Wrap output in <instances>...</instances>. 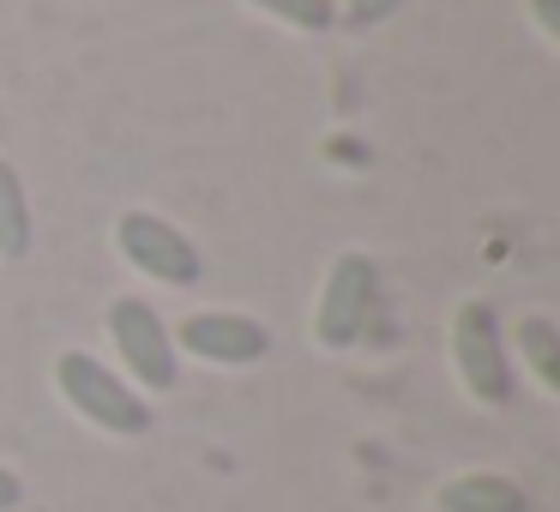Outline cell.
<instances>
[{"mask_svg": "<svg viewBox=\"0 0 560 512\" xmlns=\"http://www.w3.org/2000/svg\"><path fill=\"white\" fill-rule=\"evenodd\" d=\"M404 0H350V7H343V25H355V31H368V25H380V19H392L398 13Z\"/></svg>", "mask_w": 560, "mask_h": 512, "instance_id": "cell-11", "label": "cell"}, {"mask_svg": "<svg viewBox=\"0 0 560 512\" xmlns=\"http://www.w3.org/2000/svg\"><path fill=\"white\" fill-rule=\"evenodd\" d=\"M55 386H61V398L73 404L79 416H85L91 428H103V434H151V404L139 386H127L115 368H103L97 356L85 350H67L61 362H55Z\"/></svg>", "mask_w": 560, "mask_h": 512, "instance_id": "cell-1", "label": "cell"}, {"mask_svg": "<svg viewBox=\"0 0 560 512\" xmlns=\"http://www.w3.org/2000/svg\"><path fill=\"white\" fill-rule=\"evenodd\" d=\"M536 7V25L548 31V37H560V0H530Z\"/></svg>", "mask_w": 560, "mask_h": 512, "instance_id": "cell-13", "label": "cell"}, {"mask_svg": "<svg viewBox=\"0 0 560 512\" xmlns=\"http://www.w3.org/2000/svg\"><path fill=\"white\" fill-rule=\"evenodd\" d=\"M247 7L271 13L278 25H290V31H314V37L338 25V7H331V0H247Z\"/></svg>", "mask_w": 560, "mask_h": 512, "instance_id": "cell-10", "label": "cell"}, {"mask_svg": "<svg viewBox=\"0 0 560 512\" xmlns=\"http://www.w3.org/2000/svg\"><path fill=\"white\" fill-rule=\"evenodd\" d=\"M175 344H182L187 356H199V362L254 368V362H266L271 331L259 326V319H247V314H194V319H182Z\"/></svg>", "mask_w": 560, "mask_h": 512, "instance_id": "cell-6", "label": "cell"}, {"mask_svg": "<svg viewBox=\"0 0 560 512\" xmlns=\"http://www.w3.org/2000/svg\"><path fill=\"white\" fill-rule=\"evenodd\" d=\"M19 254H31V194L13 163L0 158V259Z\"/></svg>", "mask_w": 560, "mask_h": 512, "instance_id": "cell-8", "label": "cell"}, {"mask_svg": "<svg viewBox=\"0 0 560 512\" xmlns=\"http://www.w3.org/2000/svg\"><path fill=\"white\" fill-rule=\"evenodd\" d=\"M452 368H458L464 392L488 410L512 404V362H506V338H500V314L488 302H464L452 319Z\"/></svg>", "mask_w": 560, "mask_h": 512, "instance_id": "cell-2", "label": "cell"}, {"mask_svg": "<svg viewBox=\"0 0 560 512\" xmlns=\"http://www.w3.org/2000/svg\"><path fill=\"white\" fill-rule=\"evenodd\" d=\"M518 350L524 362L536 368V380H542V392H560V326L542 314L518 319Z\"/></svg>", "mask_w": 560, "mask_h": 512, "instance_id": "cell-9", "label": "cell"}, {"mask_svg": "<svg viewBox=\"0 0 560 512\" xmlns=\"http://www.w3.org/2000/svg\"><path fill=\"white\" fill-rule=\"evenodd\" d=\"M374 266L368 254H338L326 271V290H319V307H314V338L326 350H350L355 338L368 331V314H374Z\"/></svg>", "mask_w": 560, "mask_h": 512, "instance_id": "cell-4", "label": "cell"}, {"mask_svg": "<svg viewBox=\"0 0 560 512\" xmlns=\"http://www.w3.org/2000/svg\"><path fill=\"white\" fill-rule=\"evenodd\" d=\"M19 500H25V482H19V476L7 470V464H0V512H13Z\"/></svg>", "mask_w": 560, "mask_h": 512, "instance_id": "cell-12", "label": "cell"}, {"mask_svg": "<svg viewBox=\"0 0 560 512\" xmlns=\"http://www.w3.org/2000/svg\"><path fill=\"white\" fill-rule=\"evenodd\" d=\"M440 512H530V500H524V488L512 476L470 470L440 488Z\"/></svg>", "mask_w": 560, "mask_h": 512, "instance_id": "cell-7", "label": "cell"}, {"mask_svg": "<svg viewBox=\"0 0 560 512\" xmlns=\"http://www.w3.org/2000/svg\"><path fill=\"white\" fill-rule=\"evenodd\" d=\"M109 338H115V350H121V362H127V386L175 392L182 362H175V338H170V326L158 319L151 302H139V295L109 302Z\"/></svg>", "mask_w": 560, "mask_h": 512, "instance_id": "cell-3", "label": "cell"}, {"mask_svg": "<svg viewBox=\"0 0 560 512\" xmlns=\"http://www.w3.org/2000/svg\"><path fill=\"white\" fill-rule=\"evenodd\" d=\"M115 242H121L127 266H139L145 278H158V283H175V290L199 283V271H206L199 247L187 242V235L175 230V223L151 218V211H127V218L115 223Z\"/></svg>", "mask_w": 560, "mask_h": 512, "instance_id": "cell-5", "label": "cell"}]
</instances>
